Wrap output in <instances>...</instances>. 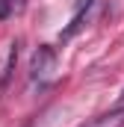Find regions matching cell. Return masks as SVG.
<instances>
[{"label":"cell","mask_w":124,"mask_h":127,"mask_svg":"<svg viewBox=\"0 0 124 127\" xmlns=\"http://www.w3.org/2000/svg\"><path fill=\"white\" fill-rule=\"evenodd\" d=\"M53 71H56V50H53L50 44H41V47L32 53V59H30L32 83H38V86L50 83V80H53Z\"/></svg>","instance_id":"1"},{"label":"cell","mask_w":124,"mask_h":127,"mask_svg":"<svg viewBox=\"0 0 124 127\" xmlns=\"http://www.w3.org/2000/svg\"><path fill=\"white\" fill-rule=\"evenodd\" d=\"M80 127H124V103H118L112 112H103V115L86 118Z\"/></svg>","instance_id":"2"},{"label":"cell","mask_w":124,"mask_h":127,"mask_svg":"<svg viewBox=\"0 0 124 127\" xmlns=\"http://www.w3.org/2000/svg\"><path fill=\"white\" fill-rule=\"evenodd\" d=\"M92 3H94V0H77L74 15H71V24H68V30L62 32V38H71V35H77V32L83 30V21H86V15H89Z\"/></svg>","instance_id":"3"},{"label":"cell","mask_w":124,"mask_h":127,"mask_svg":"<svg viewBox=\"0 0 124 127\" xmlns=\"http://www.w3.org/2000/svg\"><path fill=\"white\" fill-rule=\"evenodd\" d=\"M15 62H18V41H12V44H9V56H6V65H3V77H0V95L6 92V86H9V80H12Z\"/></svg>","instance_id":"4"},{"label":"cell","mask_w":124,"mask_h":127,"mask_svg":"<svg viewBox=\"0 0 124 127\" xmlns=\"http://www.w3.org/2000/svg\"><path fill=\"white\" fill-rule=\"evenodd\" d=\"M21 9H24V0H0V21L12 18V15L21 12Z\"/></svg>","instance_id":"5"},{"label":"cell","mask_w":124,"mask_h":127,"mask_svg":"<svg viewBox=\"0 0 124 127\" xmlns=\"http://www.w3.org/2000/svg\"><path fill=\"white\" fill-rule=\"evenodd\" d=\"M121 103H124V92H121Z\"/></svg>","instance_id":"6"}]
</instances>
